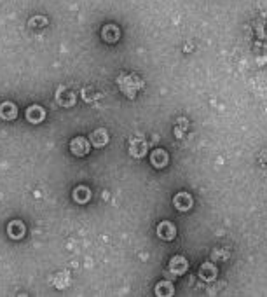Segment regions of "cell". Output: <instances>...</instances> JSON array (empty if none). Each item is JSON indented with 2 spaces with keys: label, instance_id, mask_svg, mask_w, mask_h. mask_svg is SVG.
<instances>
[{
  "label": "cell",
  "instance_id": "11",
  "mask_svg": "<svg viewBox=\"0 0 267 297\" xmlns=\"http://www.w3.org/2000/svg\"><path fill=\"white\" fill-rule=\"evenodd\" d=\"M129 154L133 157H136V159H142L147 154V142L142 140V138L131 140V144H129Z\"/></svg>",
  "mask_w": 267,
  "mask_h": 297
},
{
  "label": "cell",
  "instance_id": "3",
  "mask_svg": "<svg viewBox=\"0 0 267 297\" xmlns=\"http://www.w3.org/2000/svg\"><path fill=\"white\" fill-rule=\"evenodd\" d=\"M54 98L61 107H72V105L75 103V93L65 84H61L60 88L56 89Z\"/></svg>",
  "mask_w": 267,
  "mask_h": 297
},
{
  "label": "cell",
  "instance_id": "2",
  "mask_svg": "<svg viewBox=\"0 0 267 297\" xmlns=\"http://www.w3.org/2000/svg\"><path fill=\"white\" fill-rule=\"evenodd\" d=\"M89 150H91V142L89 138H84V137H75L72 142H70V152L77 157H84L88 156Z\"/></svg>",
  "mask_w": 267,
  "mask_h": 297
},
{
  "label": "cell",
  "instance_id": "17",
  "mask_svg": "<svg viewBox=\"0 0 267 297\" xmlns=\"http://www.w3.org/2000/svg\"><path fill=\"white\" fill-rule=\"evenodd\" d=\"M54 285L58 287V289H67V287L70 285V274H68L67 271L58 273L54 276Z\"/></svg>",
  "mask_w": 267,
  "mask_h": 297
},
{
  "label": "cell",
  "instance_id": "9",
  "mask_svg": "<svg viewBox=\"0 0 267 297\" xmlns=\"http://www.w3.org/2000/svg\"><path fill=\"white\" fill-rule=\"evenodd\" d=\"M108 140H110V137H108L107 129L103 128L95 129V131L89 135V142H91L93 147H105V145L108 144Z\"/></svg>",
  "mask_w": 267,
  "mask_h": 297
},
{
  "label": "cell",
  "instance_id": "1",
  "mask_svg": "<svg viewBox=\"0 0 267 297\" xmlns=\"http://www.w3.org/2000/svg\"><path fill=\"white\" fill-rule=\"evenodd\" d=\"M117 84L119 89L122 91V95H126L128 98H136L140 89H144V80L140 79L135 74H122V75L117 79Z\"/></svg>",
  "mask_w": 267,
  "mask_h": 297
},
{
  "label": "cell",
  "instance_id": "16",
  "mask_svg": "<svg viewBox=\"0 0 267 297\" xmlns=\"http://www.w3.org/2000/svg\"><path fill=\"white\" fill-rule=\"evenodd\" d=\"M154 292H156V296H159V297L173 296V294H175V287H173L171 281L164 280V281H159V283H157L156 289H154Z\"/></svg>",
  "mask_w": 267,
  "mask_h": 297
},
{
  "label": "cell",
  "instance_id": "7",
  "mask_svg": "<svg viewBox=\"0 0 267 297\" xmlns=\"http://www.w3.org/2000/svg\"><path fill=\"white\" fill-rule=\"evenodd\" d=\"M187 269H189L187 259L182 257V255H175V257H171V261H170V271H171L173 274H176V276H182Z\"/></svg>",
  "mask_w": 267,
  "mask_h": 297
},
{
  "label": "cell",
  "instance_id": "10",
  "mask_svg": "<svg viewBox=\"0 0 267 297\" xmlns=\"http://www.w3.org/2000/svg\"><path fill=\"white\" fill-rule=\"evenodd\" d=\"M150 163L154 168H164V166H168V163H170V156H168V152L164 150V148H156L154 152L150 154Z\"/></svg>",
  "mask_w": 267,
  "mask_h": 297
},
{
  "label": "cell",
  "instance_id": "14",
  "mask_svg": "<svg viewBox=\"0 0 267 297\" xmlns=\"http://www.w3.org/2000/svg\"><path fill=\"white\" fill-rule=\"evenodd\" d=\"M73 201L79 203V205H84V203H88L91 199V189L86 187V185H77L73 189V194H72Z\"/></svg>",
  "mask_w": 267,
  "mask_h": 297
},
{
  "label": "cell",
  "instance_id": "12",
  "mask_svg": "<svg viewBox=\"0 0 267 297\" xmlns=\"http://www.w3.org/2000/svg\"><path fill=\"white\" fill-rule=\"evenodd\" d=\"M26 233V227L21 221H11L7 224V234L12 240H21Z\"/></svg>",
  "mask_w": 267,
  "mask_h": 297
},
{
  "label": "cell",
  "instance_id": "18",
  "mask_svg": "<svg viewBox=\"0 0 267 297\" xmlns=\"http://www.w3.org/2000/svg\"><path fill=\"white\" fill-rule=\"evenodd\" d=\"M46 25H48V18L44 16H33L32 20L28 21V26H30V28H42Z\"/></svg>",
  "mask_w": 267,
  "mask_h": 297
},
{
  "label": "cell",
  "instance_id": "4",
  "mask_svg": "<svg viewBox=\"0 0 267 297\" xmlns=\"http://www.w3.org/2000/svg\"><path fill=\"white\" fill-rule=\"evenodd\" d=\"M157 236H159L161 240H164V241L175 240V236H176L175 224H173V222H170V221L161 222V224L157 225Z\"/></svg>",
  "mask_w": 267,
  "mask_h": 297
},
{
  "label": "cell",
  "instance_id": "13",
  "mask_svg": "<svg viewBox=\"0 0 267 297\" xmlns=\"http://www.w3.org/2000/svg\"><path fill=\"white\" fill-rule=\"evenodd\" d=\"M18 117V107L12 101H4L0 103V119L4 121H12Z\"/></svg>",
  "mask_w": 267,
  "mask_h": 297
},
{
  "label": "cell",
  "instance_id": "6",
  "mask_svg": "<svg viewBox=\"0 0 267 297\" xmlns=\"http://www.w3.org/2000/svg\"><path fill=\"white\" fill-rule=\"evenodd\" d=\"M173 205L180 212H189L192 208V205H194V201H192V196L189 193H178L173 198Z\"/></svg>",
  "mask_w": 267,
  "mask_h": 297
},
{
  "label": "cell",
  "instance_id": "15",
  "mask_svg": "<svg viewBox=\"0 0 267 297\" xmlns=\"http://www.w3.org/2000/svg\"><path fill=\"white\" fill-rule=\"evenodd\" d=\"M217 273H218V269H217V266L212 264V262H204L199 269V276H201V280H204V281L215 280Z\"/></svg>",
  "mask_w": 267,
  "mask_h": 297
},
{
  "label": "cell",
  "instance_id": "8",
  "mask_svg": "<svg viewBox=\"0 0 267 297\" xmlns=\"http://www.w3.org/2000/svg\"><path fill=\"white\" fill-rule=\"evenodd\" d=\"M101 37H103L105 42L108 44H116L117 40L121 39V30L117 25L110 23V25H105L103 30H101Z\"/></svg>",
  "mask_w": 267,
  "mask_h": 297
},
{
  "label": "cell",
  "instance_id": "5",
  "mask_svg": "<svg viewBox=\"0 0 267 297\" xmlns=\"http://www.w3.org/2000/svg\"><path fill=\"white\" fill-rule=\"evenodd\" d=\"M26 121L28 123H32V124H39L42 121L46 119V110L44 107H40V105H30L26 109Z\"/></svg>",
  "mask_w": 267,
  "mask_h": 297
}]
</instances>
